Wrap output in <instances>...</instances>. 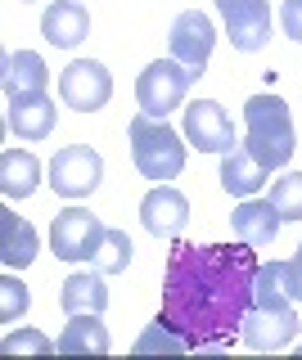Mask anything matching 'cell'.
<instances>
[{"label":"cell","mask_w":302,"mask_h":360,"mask_svg":"<svg viewBox=\"0 0 302 360\" xmlns=\"http://www.w3.org/2000/svg\"><path fill=\"white\" fill-rule=\"evenodd\" d=\"M279 284L294 302H302V243H298V257L294 262H279Z\"/></svg>","instance_id":"obj_27"},{"label":"cell","mask_w":302,"mask_h":360,"mask_svg":"<svg viewBox=\"0 0 302 360\" xmlns=\"http://www.w3.org/2000/svg\"><path fill=\"white\" fill-rule=\"evenodd\" d=\"M54 122H59V108H54L46 90L41 95H5V127L18 140H46Z\"/></svg>","instance_id":"obj_13"},{"label":"cell","mask_w":302,"mask_h":360,"mask_svg":"<svg viewBox=\"0 0 302 360\" xmlns=\"http://www.w3.org/2000/svg\"><path fill=\"white\" fill-rule=\"evenodd\" d=\"M271 207L279 212V221H302V172H289L271 185Z\"/></svg>","instance_id":"obj_23"},{"label":"cell","mask_w":302,"mask_h":360,"mask_svg":"<svg viewBox=\"0 0 302 360\" xmlns=\"http://www.w3.org/2000/svg\"><path fill=\"white\" fill-rule=\"evenodd\" d=\"M59 95H63V104L77 108V112H99L113 99V77H108L104 63L77 59L59 72Z\"/></svg>","instance_id":"obj_9"},{"label":"cell","mask_w":302,"mask_h":360,"mask_svg":"<svg viewBox=\"0 0 302 360\" xmlns=\"http://www.w3.org/2000/svg\"><path fill=\"white\" fill-rule=\"evenodd\" d=\"M50 86V68L37 50L5 54V95H41Z\"/></svg>","instance_id":"obj_19"},{"label":"cell","mask_w":302,"mask_h":360,"mask_svg":"<svg viewBox=\"0 0 302 360\" xmlns=\"http://www.w3.org/2000/svg\"><path fill=\"white\" fill-rule=\"evenodd\" d=\"M131 257H136V248H131L127 230H104V239H99L95 257H91V266H95V270H104V275H122V270L131 266Z\"/></svg>","instance_id":"obj_22"},{"label":"cell","mask_w":302,"mask_h":360,"mask_svg":"<svg viewBox=\"0 0 302 360\" xmlns=\"http://www.w3.org/2000/svg\"><path fill=\"white\" fill-rule=\"evenodd\" d=\"M279 27L289 41H302V0H284L279 5Z\"/></svg>","instance_id":"obj_28"},{"label":"cell","mask_w":302,"mask_h":360,"mask_svg":"<svg viewBox=\"0 0 302 360\" xmlns=\"http://www.w3.org/2000/svg\"><path fill=\"white\" fill-rule=\"evenodd\" d=\"M167 45H172L176 63H185L189 72L203 77V68L212 59V45H217V27H212V18L203 14V9H185V14H176Z\"/></svg>","instance_id":"obj_10"},{"label":"cell","mask_w":302,"mask_h":360,"mask_svg":"<svg viewBox=\"0 0 302 360\" xmlns=\"http://www.w3.org/2000/svg\"><path fill=\"white\" fill-rule=\"evenodd\" d=\"M253 243H176L163 270V324L189 347H221L244 329L257 279Z\"/></svg>","instance_id":"obj_1"},{"label":"cell","mask_w":302,"mask_h":360,"mask_svg":"<svg viewBox=\"0 0 302 360\" xmlns=\"http://www.w3.org/2000/svg\"><path fill=\"white\" fill-rule=\"evenodd\" d=\"M86 32H91V14H86L82 0H54L41 18V37L59 50H77L86 41Z\"/></svg>","instance_id":"obj_14"},{"label":"cell","mask_w":302,"mask_h":360,"mask_svg":"<svg viewBox=\"0 0 302 360\" xmlns=\"http://www.w3.org/2000/svg\"><path fill=\"white\" fill-rule=\"evenodd\" d=\"M59 307L68 315H104L108 307V288H104V270H77L59 284Z\"/></svg>","instance_id":"obj_15"},{"label":"cell","mask_w":302,"mask_h":360,"mask_svg":"<svg viewBox=\"0 0 302 360\" xmlns=\"http://www.w3.org/2000/svg\"><path fill=\"white\" fill-rule=\"evenodd\" d=\"M234 234H239L244 243H253V248H266V243H275V234H279V212L271 207V198H244L239 207H234Z\"/></svg>","instance_id":"obj_16"},{"label":"cell","mask_w":302,"mask_h":360,"mask_svg":"<svg viewBox=\"0 0 302 360\" xmlns=\"http://www.w3.org/2000/svg\"><path fill=\"white\" fill-rule=\"evenodd\" d=\"M234 50L257 54L271 45V0H217Z\"/></svg>","instance_id":"obj_8"},{"label":"cell","mask_w":302,"mask_h":360,"mask_svg":"<svg viewBox=\"0 0 302 360\" xmlns=\"http://www.w3.org/2000/svg\"><path fill=\"white\" fill-rule=\"evenodd\" d=\"M27 302H32V297H27V284L14 275V270H9V275L0 279V320L14 324L18 315H27Z\"/></svg>","instance_id":"obj_26"},{"label":"cell","mask_w":302,"mask_h":360,"mask_svg":"<svg viewBox=\"0 0 302 360\" xmlns=\"http://www.w3.org/2000/svg\"><path fill=\"white\" fill-rule=\"evenodd\" d=\"M99 180H104V158L91 144H63L50 158V185L63 198H91Z\"/></svg>","instance_id":"obj_6"},{"label":"cell","mask_w":302,"mask_h":360,"mask_svg":"<svg viewBox=\"0 0 302 360\" xmlns=\"http://www.w3.org/2000/svg\"><path fill=\"white\" fill-rule=\"evenodd\" d=\"M108 352V329L99 315H68L59 333V356H104Z\"/></svg>","instance_id":"obj_20"},{"label":"cell","mask_w":302,"mask_h":360,"mask_svg":"<svg viewBox=\"0 0 302 360\" xmlns=\"http://www.w3.org/2000/svg\"><path fill=\"white\" fill-rule=\"evenodd\" d=\"M149 352H172V356H181V352H194V347H189L185 338L172 329V324H163V315H158V320L144 329V338L136 342V356H149Z\"/></svg>","instance_id":"obj_24"},{"label":"cell","mask_w":302,"mask_h":360,"mask_svg":"<svg viewBox=\"0 0 302 360\" xmlns=\"http://www.w3.org/2000/svg\"><path fill=\"white\" fill-rule=\"evenodd\" d=\"M239 338H244V347H253V352H284V347L298 338V307L284 292V284H279V262L257 266L253 302H248Z\"/></svg>","instance_id":"obj_2"},{"label":"cell","mask_w":302,"mask_h":360,"mask_svg":"<svg viewBox=\"0 0 302 360\" xmlns=\"http://www.w3.org/2000/svg\"><path fill=\"white\" fill-rule=\"evenodd\" d=\"M140 221L153 239H176L189 225V198L176 185H153L149 194L140 198Z\"/></svg>","instance_id":"obj_12"},{"label":"cell","mask_w":302,"mask_h":360,"mask_svg":"<svg viewBox=\"0 0 302 360\" xmlns=\"http://www.w3.org/2000/svg\"><path fill=\"white\" fill-rule=\"evenodd\" d=\"M127 140H131V158H136V172L144 180H176L185 172V144L181 135L167 127V117H149V112H136L127 127Z\"/></svg>","instance_id":"obj_4"},{"label":"cell","mask_w":302,"mask_h":360,"mask_svg":"<svg viewBox=\"0 0 302 360\" xmlns=\"http://www.w3.org/2000/svg\"><path fill=\"white\" fill-rule=\"evenodd\" d=\"M194 82H199V72H189L185 63H176V59H153V63L140 72V82H136L140 112H149V117H167V112H176Z\"/></svg>","instance_id":"obj_5"},{"label":"cell","mask_w":302,"mask_h":360,"mask_svg":"<svg viewBox=\"0 0 302 360\" xmlns=\"http://www.w3.org/2000/svg\"><path fill=\"white\" fill-rule=\"evenodd\" d=\"M244 144H248V153L257 162L266 167V172H275V167H284L289 158L298 149V135H294V112L279 95H253L248 104H244Z\"/></svg>","instance_id":"obj_3"},{"label":"cell","mask_w":302,"mask_h":360,"mask_svg":"<svg viewBox=\"0 0 302 360\" xmlns=\"http://www.w3.org/2000/svg\"><path fill=\"white\" fill-rule=\"evenodd\" d=\"M185 140L194 144L199 153H226V149L239 144L226 108H221L217 99H194V104L185 108Z\"/></svg>","instance_id":"obj_11"},{"label":"cell","mask_w":302,"mask_h":360,"mask_svg":"<svg viewBox=\"0 0 302 360\" xmlns=\"http://www.w3.org/2000/svg\"><path fill=\"white\" fill-rule=\"evenodd\" d=\"M108 225L95 217V212L86 207H63L54 212V225H50V248L54 257H63V262H91L99 239H104Z\"/></svg>","instance_id":"obj_7"},{"label":"cell","mask_w":302,"mask_h":360,"mask_svg":"<svg viewBox=\"0 0 302 360\" xmlns=\"http://www.w3.org/2000/svg\"><path fill=\"white\" fill-rule=\"evenodd\" d=\"M41 180V162L27 149H5L0 153V194L5 198H27Z\"/></svg>","instance_id":"obj_21"},{"label":"cell","mask_w":302,"mask_h":360,"mask_svg":"<svg viewBox=\"0 0 302 360\" xmlns=\"http://www.w3.org/2000/svg\"><path fill=\"white\" fill-rule=\"evenodd\" d=\"M266 185V167L248 153V144H234L221 153V189L234 198H253Z\"/></svg>","instance_id":"obj_17"},{"label":"cell","mask_w":302,"mask_h":360,"mask_svg":"<svg viewBox=\"0 0 302 360\" xmlns=\"http://www.w3.org/2000/svg\"><path fill=\"white\" fill-rule=\"evenodd\" d=\"M18 5H27V0H18Z\"/></svg>","instance_id":"obj_29"},{"label":"cell","mask_w":302,"mask_h":360,"mask_svg":"<svg viewBox=\"0 0 302 360\" xmlns=\"http://www.w3.org/2000/svg\"><path fill=\"white\" fill-rule=\"evenodd\" d=\"M5 356H54L59 352V342H50L46 333L37 329H18V333H5Z\"/></svg>","instance_id":"obj_25"},{"label":"cell","mask_w":302,"mask_h":360,"mask_svg":"<svg viewBox=\"0 0 302 360\" xmlns=\"http://www.w3.org/2000/svg\"><path fill=\"white\" fill-rule=\"evenodd\" d=\"M37 257V230L14 207H0V262L5 270H23Z\"/></svg>","instance_id":"obj_18"}]
</instances>
